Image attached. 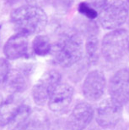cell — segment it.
Here are the masks:
<instances>
[{
	"instance_id": "obj_1",
	"label": "cell",
	"mask_w": 129,
	"mask_h": 130,
	"mask_svg": "<svg viewBox=\"0 0 129 130\" xmlns=\"http://www.w3.org/2000/svg\"><path fill=\"white\" fill-rule=\"evenodd\" d=\"M11 21L17 33L29 36L42 31L47 25L48 17L40 7L27 5L14 10L11 15Z\"/></svg>"
},
{
	"instance_id": "obj_2",
	"label": "cell",
	"mask_w": 129,
	"mask_h": 130,
	"mask_svg": "<svg viewBox=\"0 0 129 130\" xmlns=\"http://www.w3.org/2000/svg\"><path fill=\"white\" fill-rule=\"evenodd\" d=\"M52 49L56 62L62 67H70L81 60L83 43L77 32L69 31L61 34Z\"/></svg>"
},
{
	"instance_id": "obj_3",
	"label": "cell",
	"mask_w": 129,
	"mask_h": 130,
	"mask_svg": "<svg viewBox=\"0 0 129 130\" xmlns=\"http://www.w3.org/2000/svg\"><path fill=\"white\" fill-rule=\"evenodd\" d=\"M129 33L123 28L113 30L102 39L101 52L108 62L113 63L120 60L124 55L129 44Z\"/></svg>"
},
{
	"instance_id": "obj_4",
	"label": "cell",
	"mask_w": 129,
	"mask_h": 130,
	"mask_svg": "<svg viewBox=\"0 0 129 130\" xmlns=\"http://www.w3.org/2000/svg\"><path fill=\"white\" fill-rule=\"evenodd\" d=\"M129 6L123 0H112L108 2L99 14L101 26L107 30L120 28L127 20Z\"/></svg>"
},
{
	"instance_id": "obj_5",
	"label": "cell",
	"mask_w": 129,
	"mask_h": 130,
	"mask_svg": "<svg viewBox=\"0 0 129 130\" xmlns=\"http://www.w3.org/2000/svg\"><path fill=\"white\" fill-rule=\"evenodd\" d=\"M61 80V75L58 71L51 70L46 72L33 87L32 96L34 102L39 106L48 103Z\"/></svg>"
},
{
	"instance_id": "obj_6",
	"label": "cell",
	"mask_w": 129,
	"mask_h": 130,
	"mask_svg": "<svg viewBox=\"0 0 129 130\" xmlns=\"http://www.w3.org/2000/svg\"><path fill=\"white\" fill-rule=\"evenodd\" d=\"M122 115V105L111 98L106 99L97 108L96 121L102 128H113L119 122Z\"/></svg>"
},
{
	"instance_id": "obj_7",
	"label": "cell",
	"mask_w": 129,
	"mask_h": 130,
	"mask_svg": "<svg viewBox=\"0 0 129 130\" xmlns=\"http://www.w3.org/2000/svg\"><path fill=\"white\" fill-rule=\"evenodd\" d=\"M94 116L92 106L85 102L77 104L68 117L64 130H84L91 122Z\"/></svg>"
},
{
	"instance_id": "obj_8",
	"label": "cell",
	"mask_w": 129,
	"mask_h": 130,
	"mask_svg": "<svg viewBox=\"0 0 129 130\" xmlns=\"http://www.w3.org/2000/svg\"><path fill=\"white\" fill-rule=\"evenodd\" d=\"M111 98L122 105L129 102V69L122 68L112 77L109 84Z\"/></svg>"
},
{
	"instance_id": "obj_9",
	"label": "cell",
	"mask_w": 129,
	"mask_h": 130,
	"mask_svg": "<svg viewBox=\"0 0 129 130\" xmlns=\"http://www.w3.org/2000/svg\"><path fill=\"white\" fill-rule=\"evenodd\" d=\"M106 84L104 73L94 70L88 73L84 80L82 91L84 97L90 101L99 100L103 95Z\"/></svg>"
},
{
	"instance_id": "obj_10",
	"label": "cell",
	"mask_w": 129,
	"mask_h": 130,
	"mask_svg": "<svg viewBox=\"0 0 129 130\" xmlns=\"http://www.w3.org/2000/svg\"><path fill=\"white\" fill-rule=\"evenodd\" d=\"M28 36L17 33L11 37L4 47V53L7 59L16 60L29 56Z\"/></svg>"
},
{
	"instance_id": "obj_11",
	"label": "cell",
	"mask_w": 129,
	"mask_h": 130,
	"mask_svg": "<svg viewBox=\"0 0 129 130\" xmlns=\"http://www.w3.org/2000/svg\"><path fill=\"white\" fill-rule=\"evenodd\" d=\"M73 95L74 89L72 86L67 83H60L48 103L50 109L55 112L64 111L71 103Z\"/></svg>"
},
{
	"instance_id": "obj_12",
	"label": "cell",
	"mask_w": 129,
	"mask_h": 130,
	"mask_svg": "<svg viewBox=\"0 0 129 130\" xmlns=\"http://www.w3.org/2000/svg\"><path fill=\"white\" fill-rule=\"evenodd\" d=\"M17 94L10 96L4 101L0 107V126L4 127L9 124L16 115L23 104Z\"/></svg>"
},
{
	"instance_id": "obj_13",
	"label": "cell",
	"mask_w": 129,
	"mask_h": 130,
	"mask_svg": "<svg viewBox=\"0 0 129 130\" xmlns=\"http://www.w3.org/2000/svg\"><path fill=\"white\" fill-rule=\"evenodd\" d=\"M5 83L8 90L13 94L21 93L28 85V72L25 70H11Z\"/></svg>"
},
{
	"instance_id": "obj_14",
	"label": "cell",
	"mask_w": 129,
	"mask_h": 130,
	"mask_svg": "<svg viewBox=\"0 0 129 130\" xmlns=\"http://www.w3.org/2000/svg\"><path fill=\"white\" fill-rule=\"evenodd\" d=\"M98 34H90L87 36L85 44V50L88 62L95 63L99 57V41Z\"/></svg>"
},
{
	"instance_id": "obj_15",
	"label": "cell",
	"mask_w": 129,
	"mask_h": 130,
	"mask_svg": "<svg viewBox=\"0 0 129 130\" xmlns=\"http://www.w3.org/2000/svg\"><path fill=\"white\" fill-rule=\"evenodd\" d=\"M31 115V108L26 104H23L12 120L9 124L12 130H19L28 121Z\"/></svg>"
},
{
	"instance_id": "obj_16",
	"label": "cell",
	"mask_w": 129,
	"mask_h": 130,
	"mask_svg": "<svg viewBox=\"0 0 129 130\" xmlns=\"http://www.w3.org/2000/svg\"><path fill=\"white\" fill-rule=\"evenodd\" d=\"M19 130H49L48 120L43 114H34Z\"/></svg>"
},
{
	"instance_id": "obj_17",
	"label": "cell",
	"mask_w": 129,
	"mask_h": 130,
	"mask_svg": "<svg viewBox=\"0 0 129 130\" xmlns=\"http://www.w3.org/2000/svg\"><path fill=\"white\" fill-rule=\"evenodd\" d=\"M32 48L36 55L44 56L50 53L52 46L50 40L47 36L38 35L33 41Z\"/></svg>"
},
{
	"instance_id": "obj_18",
	"label": "cell",
	"mask_w": 129,
	"mask_h": 130,
	"mask_svg": "<svg viewBox=\"0 0 129 130\" xmlns=\"http://www.w3.org/2000/svg\"><path fill=\"white\" fill-rule=\"evenodd\" d=\"M78 11L80 14L89 20H94L99 16V12L88 2L80 3L78 6Z\"/></svg>"
},
{
	"instance_id": "obj_19",
	"label": "cell",
	"mask_w": 129,
	"mask_h": 130,
	"mask_svg": "<svg viewBox=\"0 0 129 130\" xmlns=\"http://www.w3.org/2000/svg\"><path fill=\"white\" fill-rule=\"evenodd\" d=\"M11 70L9 62L6 59L0 58V84L6 82Z\"/></svg>"
},
{
	"instance_id": "obj_20",
	"label": "cell",
	"mask_w": 129,
	"mask_h": 130,
	"mask_svg": "<svg viewBox=\"0 0 129 130\" xmlns=\"http://www.w3.org/2000/svg\"><path fill=\"white\" fill-rule=\"evenodd\" d=\"M108 0H89L88 2L93 8L99 13L108 3Z\"/></svg>"
},
{
	"instance_id": "obj_21",
	"label": "cell",
	"mask_w": 129,
	"mask_h": 130,
	"mask_svg": "<svg viewBox=\"0 0 129 130\" xmlns=\"http://www.w3.org/2000/svg\"><path fill=\"white\" fill-rule=\"evenodd\" d=\"M20 0H6V2L10 5H14L18 2Z\"/></svg>"
},
{
	"instance_id": "obj_22",
	"label": "cell",
	"mask_w": 129,
	"mask_h": 130,
	"mask_svg": "<svg viewBox=\"0 0 129 130\" xmlns=\"http://www.w3.org/2000/svg\"><path fill=\"white\" fill-rule=\"evenodd\" d=\"M4 100V99H3V95L1 93V92H0V107H1L2 104L3 103Z\"/></svg>"
},
{
	"instance_id": "obj_23",
	"label": "cell",
	"mask_w": 129,
	"mask_h": 130,
	"mask_svg": "<svg viewBox=\"0 0 129 130\" xmlns=\"http://www.w3.org/2000/svg\"><path fill=\"white\" fill-rule=\"evenodd\" d=\"M127 4H128L129 6V0H127Z\"/></svg>"
},
{
	"instance_id": "obj_24",
	"label": "cell",
	"mask_w": 129,
	"mask_h": 130,
	"mask_svg": "<svg viewBox=\"0 0 129 130\" xmlns=\"http://www.w3.org/2000/svg\"><path fill=\"white\" fill-rule=\"evenodd\" d=\"M128 50H129V44H128Z\"/></svg>"
}]
</instances>
